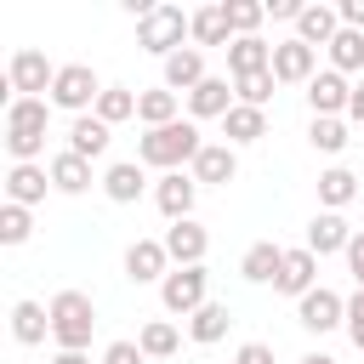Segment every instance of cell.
I'll use <instances>...</instances> for the list:
<instances>
[{"label": "cell", "instance_id": "cell-40", "mask_svg": "<svg viewBox=\"0 0 364 364\" xmlns=\"http://www.w3.org/2000/svg\"><path fill=\"white\" fill-rule=\"evenodd\" d=\"M347 336H353V347L364 353V290L347 301Z\"/></svg>", "mask_w": 364, "mask_h": 364}, {"label": "cell", "instance_id": "cell-14", "mask_svg": "<svg viewBox=\"0 0 364 364\" xmlns=\"http://www.w3.org/2000/svg\"><path fill=\"white\" fill-rule=\"evenodd\" d=\"M347 245H353V228H347V216L341 210H318L313 222H307V250L313 256H347Z\"/></svg>", "mask_w": 364, "mask_h": 364}, {"label": "cell", "instance_id": "cell-39", "mask_svg": "<svg viewBox=\"0 0 364 364\" xmlns=\"http://www.w3.org/2000/svg\"><path fill=\"white\" fill-rule=\"evenodd\" d=\"M142 358H148V353H142L136 341H108V347H102V364H142Z\"/></svg>", "mask_w": 364, "mask_h": 364}, {"label": "cell", "instance_id": "cell-13", "mask_svg": "<svg viewBox=\"0 0 364 364\" xmlns=\"http://www.w3.org/2000/svg\"><path fill=\"white\" fill-rule=\"evenodd\" d=\"M193 199H199V182L182 176V171H171V176L154 182V205H159L171 222H188V216H193Z\"/></svg>", "mask_w": 364, "mask_h": 364}, {"label": "cell", "instance_id": "cell-17", "mask_svg": "<svg viewBox=\"0 0 364 364\" xmlns=\"http://www.w3.org/2000/svg\"><path fill=\"white\" fill-rule=\"evenodd\" d=\"M279 290L284 296H307V290H318V256L301 245V250H284V267H279Z\"/></svg>", "mask_w": 364, "mask_h": 364}, {"label": "cell", "instance_id": "cell-7", "mask_svg": "<svg viewBox=\"0 0 364 364\" xmlns=\"http://www.w3.org/2000/svg\"><path fill=\"white\" fill-rule=\"evenodd\" d=\"M51 85H57V63H46V51H34V46H23L11 63H6V91L11 97H51Z\"/></svg>", "mask_w": 364, "mask_h": 364}, {"label": "cell", "instance_id": "cell-48", "mask_svg": "<svg viewBox=\"0 0 364 364\" xmlns=\"http://www.w3.org/2000/svg\"><path fill=\"white\" fill-rule=\"evenodd\" d=\"M358 290H364V273H358Z\"/></svg>", "mask_w": 364, "mask_h": 364}, {"label": "cell", "instance_id": "cell-36", "mask_svg": "<svg viewBox=\"0 0 364 364\" xmlns=\"http://www.w3.org/2000/svg\"><path fill=\"white\" fill-rule=\"evenodd\" d=\"M273 85H279V80H273V68H267V74H245V80H233V97H239L245 108H267Z\"/></svg>", "mask_w": 364, "mask_h": 364}, {"label": "cell", "instance_id": "cell-27", "mask_svg": "<svg viewBox=\"0 0 364 364\" xmlns=\"http://www.w3.org/2000/svg\"><path fill=\"white\" fill-rule=\"evenodd\" d=\"M11 336H17L23 347H40V341L51 336V307H40V301H17V307H11Z\"/></svg>", "mask_w": 364, "mask_h": 364}, {"label": "cell", "instance_id": "cell-21", "mask_svg": "<svg viewBox=\"0 0 364 364\" xmlns=\"http://www.w3.org/2000/svg\"><path fill=\"white\" fill-rule=\"evenodd\" d=\"M108 142H114V125H102L97 114H80L68 125V154H80V159H102Z\"/></svg>", "mask_w": 364, "mask_h": 364}, {"label": "cell", "instance_id": "cell-9", "mask_svg": "<svg viewBox=\"0 0 364 364\" xmlns=\"http://www.w3.org/2000/svg\"><path fill=\"white\" fill-rule=\"evenodd\" d=\"M353 102V85H347V74H336V68H318L313 80H307V108H313V119H341V108Z\"/></svg>", "mask_w": 364, "mask_h": 364}, {"label": "cell", "instance_id": "cell-34", "mask_svg": "<svg viewBox=\"0 0 364 364\" xmlns=\"http://www.w3.org/2000/svg\"><path fill=\"white\" fill-rule=\"evenodd\" d=\"M131 114H136V91L108 85V91L97 97V119H102V125H119V119H131Z\"/></svg>", "mask_w": 364, "mask_h": 364}, {"label": "cell", "instance_id": "cell-20", "mask_svg": "<svg viewBox=\"0 0 364 364\" xmlns=\"http://www.w3.org/2000/svg\"><path fill=\"white\" fill-rule=\"evenodd\" d=\"M210 74H205V51L199 46H182L176 57H165V91H199Z\"/></svg>", "mask_w": 364, "mask_h": 364}, {"label": "cell", "instance_id": "cell-38", "mask_svg": "<svg viewBox=\"0 0 364 364\" xmlns=\"http://www.w3.org/2000/svg\"><path fill=\"white\" fill-rule=\"evenodd\" d=\"M307 142H313L318 154H341V148H347V125H341V119H313V125H307Z\"/></svg>", "mask_w": 364, "mask_h": 364}, {"label": "cell", "instance_id": "cell-11", "mask_svg": "<svg viewBox=\"0 0 364 364\" xmlns=\"http://www.w3.org/2000/svg\"><path fill=\"white\" fill-rule=\"evenodd\" d=\"M165 273H171L165 239H131V250H125V279H131V284H165Z\"/></svg>", "mask_w": 364, "mask_h": 364}, {"label": "cell", "instance_id": "cell-18", "mask_svg": "<svg viewBox=\"0 0 364 364\" xmlns=\"http://www.w3.org/2000/svg\"><path fill=\"white\" fill-rule=\"evenodd\" d=\"M336 34H341V11H336V6H301V17H296V40H301V46L318 51V46H330Z\"/></svg>", "mask_w": 364, "mask_h": 364}, {"label": "cell", "instance_id": "cell-10", "mask_svg": "<svg viewBox=\"0 0 364 364\" xmlns=\"http://www.w3.org/2000/svg\"><path fill=\"white\" fill-rule=\"evenodd\" d=\"M313 74H318V51H313V46H301L296 34L273 46V80H279V85H307Z\"/></svg>", "mask_w": 364, "mask_h": 364}, {"label": "cell", "instance_id": "cell-42", "mask_svg": "<svg viewBox=\"0 0 364 364\" xmlns=\"http://www.w3.org/2000/svg\"><path fill=\"white\" fill-rule=\"evenodd\" d=\"M336 11H341V28H358L364 34V0H341Z\"/></svg>", "mask_w": 364, "mask_h": 364}, {"label": "cell", "instance_id": "cell-35", "mask_svg": "<svg viewBox=\"0 0 364 364\" xmlns=\"http://www.w3.org/2000/svg\"><path fill=\"white\" fill-rule=\"evenodd\" d=\"M267 17V6L262 0H228V28H233V40H245V34H256V23Z\"/></svg>", "mask_w": 364, "mask_h": 364}, {"label": "cell", "instance_id": "cell-47", "mask_svg": "<svg viewBox=\"0 0 364 364\" xmlns=\"http://www.w3.org/2000/svg\"><path fill=\"white\" fill-rule=\"evenodd\" d=\"M301 364H336V358H330V353H307Z\"/></svg>", "mask_w": 364, "mask_h": 364}, {"label": "cell", "instance_id": "cell-43", "mask_svg": "<svg viewBox=\"0 0 364 364\" xmlns=\"http://www.w3.org/2000/svg\"><path fill=\"white\" fill-rule=\"evenodd\" d=\"M262 6H267V17H290V23L301 17V6H296V0H262Z\"/></svg>", "mask_w": 364, "mask_h": 364}, {"label": "cell", "instance_id": "cell-28", "mask_svg": "<svg viewBox=\"0 0 364 364\" xmlns=\"http://www.w3.org/2000/svg\"><path fill=\"white\" fill-rule=\"evenodd\" d=\"M176 91H165V85H154V91H136V119L148 125V131H159V125H176Z\"/></svg>", "mask_w": 364, "mask_h": 364}, {"label": "cell", "instance_id": "cell-41", "mask_svg": "<svg viewBox=\"0 0 364 364\" xmlns=\"http://www.w3.org/2000/svg\"><path fill=\"white\" fill-rule=\"evenodd\" d=\"M233 364H273V347H267V341H245V347L233 353Z\"/></svg>", "mask_w": 364, "mask_h": 364}, {"label": "cell", "instance_id": "cell-30", "mask_svg": "<svg viewBox=\"0 0 364 364\" xmlns=\"http://www.w3.org/2000/svg\"><path fill=\"white\" fill-rule=\"evenodd\" d=\"M193 46H233L228 6H199V11H193Z\"/></svg>", "mask_w": 364, "mask_h": 364}, {"label": "cell", "instance_id": "cell-3", "mask_svg": "<svg viewBox=\"0 0 364 364\" xmlns=\"http://www.w3.org/2000/svg\"><path fill=\"white\" fill-rule=\"evenodd\" d=\"M91 330H97V301L85 290H57L51 296V341L63 353H85Z\"/></svg>", "mask_w": 364, "mask_h": 364}, {"label": "cell", "instance_id": "cell-19", "mask_svg": "<svg viewBox=\"0 0 364 364\" xmlns=\"http://www.w3.org/2000/svg\"><path fill=\"white\" fill-rule=\"evenodd\" d=\"M267 68H273V46H267L262 34H245V40L228 46V74H233V80H245V74H267Z\"/></svg>", "mask_w": 364, "mask_h": 364}, {"label": "cell", "instance_id": "cell-6", "mask_svg": "<svg viewBox=\"0 0 364 364\" xmlns=\"http://www.w3.org/2000/svg\"><path fill=\"white\" fill-rule=\"evenodd\" d=\"M159 301H165V313L193 318V313L210 301V273H205V267H171L165 284H159Z\"/></svg>", "mask_w": 364, "mask_h": 364}, {"label": "cell", "instance_id": "cell-1", "mask_svg": "<svg viewBox=\"0 0 364 364\" xmlns=\"http://www.w3.org/2000/svg\"><path fill=\"white\" fill-rule=\"evenodd\" d=\"M46 125H51V97H11L6 102V154H11V165L40 159Z\"/></svg>", "mask_w": 364, "mask_h": 364}, {"label": "cell", "instance_id": "cell-37", "mask_svg": "<svg viewBox=\"0 0 364 364\" xmlns=\"http://www.w3.org/2000/svg\"><path fill=\"white\" fill-rule=\"evenodd\" d=\"M28 233H34V216H28L23 205L6 199V205H0V245H23Z\"/></svg>", "mask_w": 364, "mask_h": 364}, {"label": "cell", "instance_id": "cell-32", "mask_svg": "<svg viewBox=\"0 0 364 364\" xmlns=\"http://www.w3.org/2000/svg\"><path fill=\"white\" fill-rule=\"evenodd\" d=\"M136 347H142L148 358H171V353L182 347V336H176V324H171V318H148V324H142V336H136Z\"/></svg>", "mask_w": 364, "mask_h": 364}, {"label": "cell", "instance_id": "cell-8", "mask_svg": "<svg viewBox=\"0 0 364 364\" xmlns=\"http://www.w3.org/2000/svg\"><path fill=\"white\" fill-rule=\"evenodd\" d=\"M296 324L301 330H313V336H330V330H341L347 324V301L336 296V290H307L301 301H296Z\"/></svg>", "mask_w": 364, "mask_h": 364}, {"label": "cell", "instance_id": "cell-44", "mask_svg": "<svg viewBox=\"0 0 364 364\" xmlns=\"http://www.w3.org/2000/svg\"><path fill=\"white\" fill-rule=\"evenodd\" d=\"M347 267H353V279L364 273V233H353V245H347Z\"/></svg>", "mask_w": 364, "mask_h": 364}, {"label": "cell", "instance_id": "cell-16", "mask_svg": "<svg viewBox=\"0 0 364 364\" xmlns=\"http://www.w3.org/2000/svg\"><path fill=\"white\" fill-rule=\"evenodd\" d=\"M46 188H51V171H46V165H11V171H6V199L23 205V210H34V205L46 199Z\"/></svg>", "mask_w": 364, "mask_h": 364}, {"label": "cell", "instance_id": "cell-12", "mask_svg": "<svg viewBox=\"0 0 364 364\" xmlns=\"http://www.w3.org/2000/svg\"><path fill=\"white\" fill-rule=\"evenodd\" d=\"M205 250H210V233H205L193 216L165 228V256H171L176 267H205Z\"/></svg>", "mask_w": 364, "mask_h": 364}, {"label": "cell", "instance_id": "cell-46", "mask_svg": "<svg viewBox=\"0 0 364 364\" xmlns=\"http://www.w3.org/2000/svg\"><path fill=\"white\" fill-rule=\"evenodd\" d=\"M51 364H91V358H85V353H57Z\"/></svg>", "mask_w": 364, "mask_h": 364}, {"label": "cell", "instance_id": "cell-33", "mask_svg": "<svg viewBox=\"0 0 364 364\" xmlns=\"http://www.w3.org/2000/svg\"><path fill=\"white\" fill-rule=\"evenodd\" d=\"M324 51H330V68H336V74L364 68V34H358V28H341V34H336Z\"/></svg>", "mask_w": 364, "mask_h": 364}, {"label": "cell", "instance_id": "cell-45", "mask_svg": "<svg viewBox=\"0 0 364 364\" xmlns=\"http://www.w3.org/2000/svg\"><path fill=\"white\" fill-rule=\"evenodd\" d=\"M347 114H353V119L364 125V85H353V102H347Z\"/></svg>", "mask_w": 364, "mask_h": 364}, {"label": "cell", "instance_id": "cell-2", "mask_svg": "<svg viewBox=\"0 0 364 364\" xmlns=\"http://www.w3.org/2000/svg\"><path fill=\"white\" fill-rule=\"evenodd\" d=\"M199 125L193 119H176V125H159V131H148L142 142H136V159L142 165H154V171H182V165H193L199 159Z\"/></svg>", "mask_w": 364, "mask_h": 364}, {"label": "cell", "instance_id": "cell-23", "mask_svg": "<svg viewBox=\"0 0 364 364\" xmlns=\"http://www.w3.org/2000/svg\"><path fill=\"white\" fill-rule=\"evenodd\" d=\"M239 176V154L228 142H205L193 159V182H233Z\"/></svg>", "mask_w": 364, "mask_h": 364}, {"label": "cell", "instance_id": "cell-31", "mask_svg": "<svg viewBox=\"0 0 364 364\" xmlns=\"http://www.w3.org/2000/svg\"><path fill=\"white\" fill-rule=\"evenodd\" d=\"M228 324H233V313H228L222 301H205V307L188 318V336H193L199 347H210V341H222V336H228Z\"/></svg>", "mask_w": 364, "mask_h": 364}, {"label": "cell", "instance_id": "cell-5", "mask_svg": "<svg viewBox=\"0 0 364 364\" xmlns=\"http://www.w3.org/2000/svg\"><path fill=\"white\" fill-rule=\"evenodd\" d=\"M108 85L97 80V68L91 63H63L57 68V85H51V108H68L74 119L80 114H97V97H102Z\"/></svg>", "mask_w": 364, "mask_h": 364}, {"label": "cell", "instance_id": "cell-15", "mask_svg": "<svg viewBox=\"0 0 364 364\" xmlns=\"http://www.w3.org/2000/svg\"><path fill=\"white\" fill-rule=\"evenodd\" d=\"M233 102H239V97H233V85H228L222 74H210L199 91H188V114H193V119H228Z\"/></svg>", "mask_w": 364, "mask_h": 364}, {"label": "cell", "instance_id": "cell-24", "mask_svg": "<svg viewBox=\"0 0 364 364\" xmlns=\"http://www.w3.org/2000/svg\"><path fill=\"white\" fill-rule=\"evenodd\" d=\"M279 267H284V250H279L273 239H256V245L245 250V262H239V273H245L250 284H279Z\"/></svg>", "mask_w": 364, "mask_h": 364}, {"label": "cell", "instance_id": "cell-26", "mask_svg": "<svg viewBox=\"0 0 364 364\" xmlns=\"http://www.w3.org/2000/svg\"><path fill=\"white\" fill-rule=\"evenodd\" d=\"M353 199H358V176H353L347 165L318 171V205H324V210H347Z\"/></svg>", "mask_w": 364, "mask_h": 364}, {"label": "cell", "instance_id": "cell-25", "mask_svg": "<svg viewBox=\"0 0 364 364\" xmlns=\"http://www.w3.org/2000/svg\"><path fill=\"white\" fill-rule=\"evenodd\" d=\"M222 131H228V148L262 142V136H267V108H245V102H233V114L222 119Z\"/></svg>", "mask_w": 364, "mask_h": 364}, {"label": "cell", "instance_id": "cell-22", "mask_svg": "<svg viewBox=\"0 0 364 364\" xmlns=\"http://www.w3.org/2000/svg\"><path fill=\"white\" fill-rule=\"evenodd\" d=\"M142 188H148L142 159H119V165H108V171H102V193H108L114 205H136V199H142Z\"/></svg>", "mask_w": 364, "mask_h": 364}, {"label": "cell", "instance_id": "cell-4", "mask_svg": "<svg viewBox=\"0 0 364 364\" xmlns=\"http://www.w3.org/2000/svg\"><path fill=\"white\" fill-rule=\"evenodd\" d=\"M182 40H193V11H182V6H154L142 23H136V46L148 51V57H176L182 51Z\"/></svg>", "mask_w": 364, "mask_h": 364}, {"label": "cell", "instance_id": "cell-29", "mask_svg": "<svg viewBox=\"0 0 364 364\" xmlns=\"http://www.w3.org/2000/svg\"><path fill=\"white\" fill-rule=\"evenodd\" d=\"M46 171H51V188H57V193H85V188H91V159H80V154H68V148H63Z\"/></svg>", "mask_w": 364, "mask_h": 364}]
</instances>
